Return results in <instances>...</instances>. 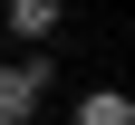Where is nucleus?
<instances>
[{"instance_id": "1", "label": "nucleus", "mask_w": 135, "mask_h": 125, "mask_svg": "<svg viewBox=\"0 0 135 125\" xmlns=\"http://www.w3.org/2000/svg\"><path fill=\"white\" fill-rule=\"evenodd\" d=\"M39 87H48V48L20 58V67H0V125H29L39 116Z\"/></svg>"}, {"instance_id": "2", "label": "nucleus", "mask_w": 135, "mask_h": 125, "mask_svg": "<svg viewBox=\"0 0 135 125\" xmlns=\"http://www.w3.org/2000/svg\"><path fill=\"white\" fill-rule=\"evenodd\" d=\"M10 29H20V39H29V48H39V39H48V29H58V10H48V0H10Z\"/></svg>"}, {"instance_id": "3", "label": "nucleus", "mask_w": 135, "mask_h": 125, "mask_svg": "<svg viewBox=\"0 0 135 125\" xmlns=\"http://www.w3.org/2000/svg\"><path fill=\"white\" fill-rule=\"evenodd\" d=\"M77 125H135V106H126V96H116V87H97V96H87V106H77Z\"/></svg>"}]
</instances>
